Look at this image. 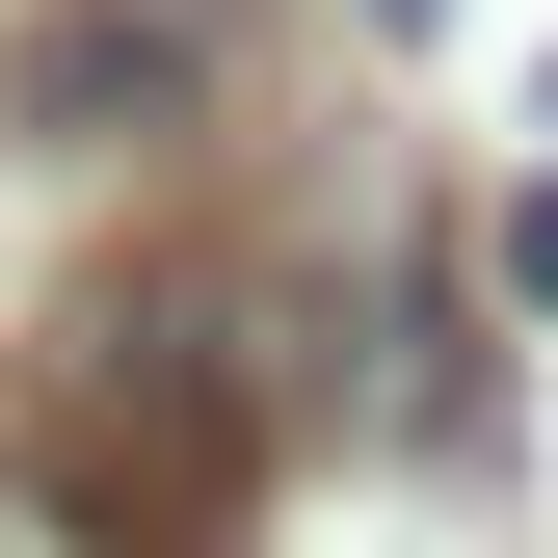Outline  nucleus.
Listing matches in <instances>:
<instances>
[{
  "label": "nucleus",
  "mask_w": 558,
  "mask_h": 558,
  "mask_svg": "<svg viewBox=\"0 0 558 558\" xmlns=\"http://www.w3.org/2000/svg\"><path fill=\"white\" fill-rule=\"evenodd\" d=\"M506 293H532V319H558V186H532V214H506Z\"/></svg>",
  "instance_id": "2"
},
{
  "label": "nucleus",
  "mask_w": 558,
  "mask_h": 558,
  "mask_svg": "<svg viewBox=\"0 0 558 558\" xmlns=\"http://www.w3.org/2000/svg\"><path fill=\"white\" fill-rule=\"evenodd\" d=\"M0 558H160V532H133V506H81V478H27V452H0Z\"/></svg>",
  "instance_id": "1"
}]
</instances>
